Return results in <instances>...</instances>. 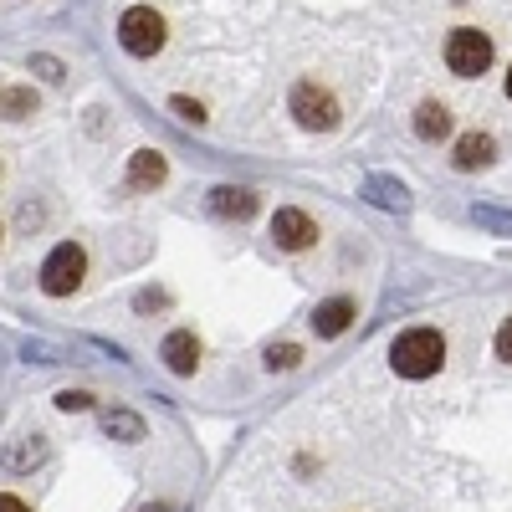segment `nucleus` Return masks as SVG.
<instances>
[{
  "instance_id": "f257e3e1",
  "label": "nucleus",
  "mask_w": 512,
  "mask_h": 512,
  "mask_svg": "<svg viewBox=\"0 0 512 512\" xmlns=\"http://www.w3.org/2000/svg\"><path fill=\"white\" fill-rule=\"evenodd\" d=\"M390 364H395V374H405V379H431V374L446 364V338H441L436 328H410V333L395 338Z\"/></svg>"
},
{
  "instance_id": "f03ea898",
  "label": "nucleus",
  "mask_w": 512,
  "mask_h": 512,
  "mask_svg": "<svg viewBox=\"0 0 512 512\" xmlns=\"http://www.w3.org/2000/svg\"><path fill=\"white\" fill-rule=\"evenodd\" d=\"M82 272H88V256H82L77 241L52 246V256L41 262V292L47 297H72L82 287Z\"/></svg>"
},
{
  "instance_id": "7ed1b4c3",
  "label": "nucleus",
  "mask_w": 512,
  "mask_h": 512,
  "mask_svg": "<svg viewBox=\"0 0 512 512\" xmlns=\"http://www.w3.org/2000/svg\"><path fill=\"white\" fill-rule=\"evenodd\" d=\"M118 41L128 57H154L164 47V16L154 6H128L118 21Z\"/></svg>"
},
{
  "instance_id": "20e7f679",
  "label": "nucleus",
  "mask_w": 512,
  "mask_h": 512,
  "mask_svg": "<svg viewBox=\"0 0 512 512\" xmlns=\"http://www.w3.org/2000/svg\"><path fill=\"white\" fill-rule=\"evenodd\" d=\"M446 67L456 77H482L492 67V41L482 31H472V26H456L446 36Z\"/></svg>"
},
{
  "instance_id": "39448f33",
  "label": "nucleus",
  "mask_w": 512,
  "mask_h": 512,
  "mask_svg": "<svg viewBox=\"0 0 512 512\" xmlns=\"http://www.w3.org/2000/svg\"><path fill=\"white\" fill-rule=\"evenodd\" d=\"M292 118L313 128V134H328V128H338V98L328 88H318V82H297L292 88Z\"/></svg>"
},
{
  "instance_id": "423d86ee",
  "label": "nucleus",
  "mask_w": 512,
  "mask_h": 512,
  "mask_svg": "<svg viewBox=\"0 0 512 512\" xmlns=\"http://www.w3.org/2000/svg\"><path fill=\"white\" fill-rule=\"evenodd\" d=\"M272 241L282 246V251H308L313 241H318V226H313V216L308 210H277L272 216Z\"/></svg>"
},
{
  "instance_id": "0eeeda50",
  "label": "nucleus",
  "mask_w": 512,
  "mask_h": 512,
  "mask_svg": "<svg viewBox=\"0 0 512 512\" xmlns=\"http://www.w3.org/2000/svg\"><path fill=\"white\" fill-rule=\"evenodd\" d=\"M256 190H246V185H216L210 190V216H221V221H251L256 216Z\"/></svg>"
},
{
  "instance_id": "6e6552de",
  "label": "nucleus",
  "mask_w": 512,
  "mask_h": 512,
  "mask_svg": "<svg viewBox=\"0 0 512 512\" xmlns=\"http://www.w3.org/2000/svg\"><path fill=\"white\" fill-rule=\"evenodd\" d=\"M159 359L169 364V374H195V364H200V344H195V333H190V328H175V333L164 338Z\"/></svg>"
},
{
  "instance_id": "1a4fd4ad",
  "label": "nucleus",
  "mask_w": 512,
  "mask_h": 512,
  "mask_svg": "<svg viewBox=\"0 0 512 512\" xmlns=\"http://www.w3.org/2000/svg\"><path fill=\"white\" fill-rule=\"evenodd\" d=\"M359 195L369 205H379V210H410V190L400 180H390V175H364L359 180Z\"/></svg>"
},
{
  "instance_id": "9d476101",
  "label": "nucleus",
  "mask_w": 512,
  "mask_h": 512,
  "mask_svg": "<svg viewBox=\"0 0 512 512\" xmlns=\"http://www.w3.org/2000/svg\"><path fill=\"white\" fill-rule=\"evenodd\" d=\"M0 461H6V472H31V466L47 461V436H16L6 441V451H0Z\"/></svg>"
},
{
  "instance_id": "9b49d317",
  "label": "nucleus",
  "mask_w": 512,
  "mask_h": 512,
  "mask_svg": "<svg viewBox=\"0 0 512 512\" xmlns=\"http://www.w3.org/2000/svg\"><path fill=\"white\" fill-rule=\"evenodd\" d=\"M349 323H354V303H349V297H328V303H318V313H313L318 338H338Z\"/></svg>"
},
{
  "instance_id": "f8f14e48",
  "label": "nucleus",
  "mask_w": 512,
  "mask_h": 512,
  "mask_svg": "<svg viewBox=\"0 0 512 512\" xmlns=\"http://www.w3.org/2000/svg\"><path fill=\"white\" fill-rule=\"evenodd\" d=\"M492 154H497V144L487 139V134H461L456 139V169H487L492 164Z\"/></svg>"
},
{
  "instance_id": "ddd939ff",
  "label": "nucleus",
  "mask_w": 512,
  "mask_h": 512,
  "mask_svg": "<svg viewBox=\"0 0 512 512\" xmlns=\"http://www.w3.org/2000/svg\"><path fill=\"white\" fill-rule=\"evenodd\" d=\"M415 134H420V139H431V144L446 139V134H451V113H446V103H420V108H415Z\"/></svg>"
},
{
  "instance_id": "4468645a",
  "label": "nucleus",
  "mask_w": 512,
  "mask_h": 512,
  "mask_svg": "<svg viewBox=\"0 0 512 512\" xmlns=\"http://www.w3.org/2000/svg\"><path fill=\"white\" fill-rule=\"evenodd\" d=\"M103 436H113V441H144V420L134 410H103Z\"/></svg>"
},
{
  "instance_id": "2eb2a0df",
  "label": "nucleus",
  "mask_w": 512,
  "mask_h": 512,
  "mask_svg": "<svg viewBox=\"0 0 512 512\" xmlns=\"http://www.w3.org/2000/svg\"><path fill=\"white\" fill-rule=\"evenodd\" d=\"M128 180H134V185H164V154L139 149L134 159H128Z\"/></svg>"
},
{
  "instance_id": "dca6fc26",
  "label": "nucleus",
  "mask_w": 512,
  "mask_h": 512,
  "mask_svg": "<svg viewBox=\"0 0 512 512\" xmlns=\"http://www.w3.org/2000/svg\"><path fill=\"white\" fill-rule=\"evenodd\" d=\"M472 221L482 231H492V236H512V216H507V210H497V205H472Z\"/></svg>"
},
{
  "instance_id": "f3484780",
  "label": "nucleus",
  "mask_w": 512,
  "mask_h": 512,
  "mask_svg": "<svg viewBox=\"0 0 512 512\" xmlns=\"http://www.w3.org/2000/svg\"><path fill=\"white\" fill-rule=\"evenodd\" d=\"M0 113H6V118H26V113H36L31 88H0Z\"/></svg>"
},
{
  "instance_id": "a211bd4d",
  "label": "nucleus",
  "mask_w": 512,
  "mask_h": 512,
  "mask_svg": "<svg viewBox=\"0 0 512 512\" xmlns=\"http://www.w3.org/2000/svg\"><path fill=\"white\" fill-rule=\"evenodd\" d=\"M21 354H26L31 364H62V359H67V349L47 344V338H26V344H21Z\"/></svg>"
},
{
  "instance_id": "6ab92c4d",
  "label": "nucleus",
  "mask_w": 512,
  "mask_h": 512,
  "mask_svg": "<svg viewBox=\"0 0 512 512\" xmlns=\"http://www.w3.org/2000/svg\"><path fill=\"white\" fill-rule=\"evenodd\" d=\"M297 364H303V349L297 344H272L267 349V369H297Z\"/></svg>"
},
{
  "instance_id": "aec40b11",
  "label": "nucleus",
  "mask_w": 512,
  "mask_h": 512,
  "mask_svg": "<svg viewBox=\"0 0 512 512\" xmlns=\"http://www.w3.org/2000/svg\"><path fill=\"white\" fill-rule=\"evenodd\" d=\"M88 405H93V395H88V390H62V395H57V410H62V415L88 410Z\"/></svg>"
},
{
  "instance_id": "412c9836",
  "label": "nucleus",
  "mask_w": 512,
  "mask_h": 512,
  "mask_svg": "<svg viewBox=\"0 0 512 512\" xmlns=\"http://www.w3.org/2000/svg\"><path fill=\"white\" fill-rule=\"evenodd\" d=\"M31 72H36L41 82H62V62H57V57H31Z\"/></svg>"
},
{
  "instance_id": "4be33fe9",
  "label": "nucleus",
  "mask_w": 512,
  "mask_h": 512,
  "mask_svg": "<svg viewBox=\"0 0 512 512\" xmlns=\"http://www.w3.org/2000/svg\"><path fill=\"white\" fill-rule=\"evenodd\" d=\"M169 108H175L180 118H190V123H205V108H200V103H190V98H175Z\"/></svg>"
},
{
  "instance_id": "5701e85b",
  "label": "nucleus",
  "mask_w": 512,
  "mask_h": 512,
  "mask_svg": "<svg viewBox=\"0 0 512 512\" xmlns=\"http://www.w3.org/2000/svg\"><path fill=\"white\" fill-rule=\"evenodd\" d=\"M497 354H502V359L512 364V318H507V323L497 328Z\"/></svg>"
},
{
  "instance_id": "b1692460",
  "label": "nucleus",
  "mask_w": 512,
  "mask_h": 512,
  "mask_svg": "<svg viewBox=\"0 0 512 512\" xmlns=\"http://www.w3.org/2000/svg\"><path fill=\"white\" fill-rule=\"evenodd\" d=\"M0 512H31L21 497H11V492H0Z\"/></svg>"
},
{
  "instance_id": "393cba45",
  "label": "nucleus",
  "mask_w": 512,
  "mask_h": 512,
  "mask_svg": "<svg viewBox=\"0 0 512 512\" xmlns=\"http://www.w3.org/2000/svg\"><path fill=\"white\" fill-rule=\"evenodd\" d=\"M507 98H512V72H507Z\"/></svg>"
}]
</instances>
